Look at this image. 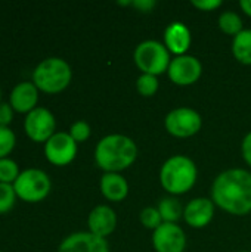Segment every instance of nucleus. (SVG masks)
<instances>
[{
    "label": "nucleus",
    "mask_w": 251,
    "mask_h": 252,
    "mask_svg": "<svg viewBox=\"0 0 251 252\" xmlns=\"http://www.w3.org/2000/svg\"><path fill=\"white\" fill-rule=\"evenodd\" d=\"M215 205L232 216L251 213V173L243 168H231L220 173L212 186Z\"/></svg>",
    "instance_id": "1"
},
{
    "label": "nucleus",
    "mask_w": 251,
    "mask_h": 252,
    "mask_svg": "<svg viewBox=\"0 0 251 252\" xmlns=\"http://www.w3.org/2000/svg\"><path fill=\"white\" fill-rule=\"evenodd\" d=\"M136 157V143L124 134H108L98 142L95 149V161L105 173H120L129 168Z\"/></svg>",
    "instance_id": "2"
},
{
    "label": "nucleus",
    "mask_w": 251,
    "mask_h": 252,
    "mask_svg": "<svg viewBox=\"0 0 251 252\" xmlns=\"http://www.w3.org/2000/svg\"><path fill=\"white\" fill-rule=\"evenodd\" d=\"M197 165L185 155L169 158L160 170V183L163 189L172 195H183L189 192L197 182Z\"/></svg>",
    "instance_id": "3"
},
{
    "label": "nucleus",
    "mask_w": 251,
    "mask_h": 252,
    "mask_svg": "<svg viewBox=\"0 0 251 252\" xmlns=\"http://www.w3.org/2000/svg\"><path fill=\"white\" fill-rule=\"evenodd\" d=\"M72 78L71 66L62 58H46L33 71V83L38 92L56 94L64 92Z\"/></svg>",
    "instance_id": "4"
},
{
    "label": "nucleus",
    "mask_w": 251,
    "mask_h": 252,
    "mask_svg": "<svg viewBox=\"0 0 251 252\" xmlns=\"http://www.w3.org/2000/svg\"><path fill=\"white\" fill-rule=\"evenodd\" d=\"M16 196L28 204H37L47 198L52 189L49 176L38 168H27L21 171L13 183Z\"/></svg>",
    "instance_id": "5"
},
{
    "label": "nucleus",
    "mask_w": 251,
    "mask_h": 252,
    "mask_svg": "<svg viewBox=\"0 0 251 252\" xmlns=\"http://www.w3.org/2000/svg\"><path fill=\"white\" fill-rule=\"evenodd\" d=\"M133 58L136 66L142 71V74H151L155 77L166 72L172 62L167 47L155 40L139 43L135 49Z\"/></svg>",
    "instance_id": "6"
},
{
    "label": "nucleus",
    "mask_w": 251,
    "mask_h": 252,
    "mask_svg": "<svg viewBox=\"0 0 251 252\" xmlns=\"http://www.w3.org/2000/svg\"><path fill=\"white\" fill-rule=\"evenodd\" d=\"M166 130L179 139H188L195 136L203 126L201 115L191 108H178L167 114L164 120Z\"/></svg>",
    "instance_id": "7"
},
{
    "label": "nucleus",
    "mask_w": 251,
    "mask_h": 252,
    "mask_svg": "<svg viewBox=\"0 0 251 252\" xmlns=\"http://www.w3.org/2000/svg\"><path fill=\"white\" fill-rule=\"evenodd\" d=\"M24 130L28 139L36 143H46L56 131V120L55 115L43 108L37 106L30 114L25 115L24 120Z\"/></svg>",
    "instance_id": "8"
},
{
    "label": "nucleus",
    "mask_w": 251,
    "mask_h": 252,
    "mask_svg": "<svg viewBox=\"0 0 251 252\" xmlns=\"http://www.w3.org/2000/svg\"><path fill=\"white\" fill-rule=\"evenodd\" d=\"M77 155V143L68 133L56 131L46 143H44V157L46 159L56 165L65 167L74 161Z\"/></svg>",
    "instance_id": "9"
},
{
    "label": "nucleus",
    "mask_w": 251,
    "mask_h": 252,
    "mask_svg": "<svg viewBox=\"0 0 251 252\" xmlns=\"http://www.w3.org/2000/svg\"><path fill=\"white\" fill-rule=\"evenodd\" d=\"M169 78L178 86H191L197 83L203 74L201 62L192 55H182L172 59L169 69Z\"/></svg>",
    "instance_id": "10"
},
{
    "label": "nucleus",
    "mask_w": 251,
    "mask_h": 252,
    "mask_svg": "<svg viewBox=\"0 0 251 252\" xmlns=\"http://www.w3.org/2000/svg\"><path fill=\"white\" fill-rule=\"evenodd\" d=\"M152 245L157 252H183L186 236L176 223H163L152 233Z\"/></svg>",
    "instance_id": "11"
},
{
    "label": "nucleus",
    "mask_w": 251,
    "mask_h": 252,
    "mask_svg": "<svg viewBox=\"0 0 251 252\" xmlns=\"http://www.w3.org/2000/svg\"><path fill=\"white\" fill-rule=\"evenodd\" d=\"M58 252H109L108 242L90 232H77L67 236Z\"/></svg>",
    "instance_id": "12"
},
{
    "label": "nucleus",
    "mask_w": 251,
    "mask_h": 252,
    "mask_svg": "<svg viewBox=\"0 0 251 252\" xmlns=\"http://www.w3.org/2000/svg\"><path fill=\"white\" fill-rule=\"evenodd\" d=\"M215 217V202L209 198H195L183 210V219L188 226L203 229L212 223Z\"/></svg>",
    "instance_id": "13"
},
{
    "label": "nucleus",
    "mask_w": 251,
    "mask_h": 252,
    "mask_svg": "<svg viewBox=\"0 0 251 252\" xmlns=\"http://www.w3.org/2000/svg\"><path fill=\"white\" fill-rule=\"evenodd\" d=\"M37 102H38V89L34 86L33 81L18 83L12 89L9 96V103L13 108V111L25 115L37 108Z\"/></svg>",
    "instance_id": "14"
},
{
    "label": "nucleus",
    "mask_w": 251,
    "mask_h": 252,
    "mask_svg": "<svg viewBox=\"0 0 251 252\" xmlns=\"http://www.w3.org/2000/svg\"><path fill=\"white\" fill-rule=\"evenodd\" d=\"M87 226H89L90 233L107 239V236H109L115 230L117 216L111 207L98 205L90 211L87 217Z\"/></svg>",
    "instance_id": "15"
},
{
    "label": "nucleus",
    "mask_w": 251,
    "mask_h": 252,
    "mask_svg": "<svg viewBox=\"0 0 251 252\" xmlns=\"http://www.w3.org/2000/svg\"><path fill=\"white\" fill-rule=\"evenodd\" d=\"M164 46L176 56L186 55L191 46V31L183 22H172L164 31Z\"/></svg>",
    "instance_id": "16"
},
{
    "label": "nucleus",
    "mask_w": 251,
    "mask_h": 252,
    "mask_svg": "<svg viewBox=\"0 0 251 252\" xmlns=\"http://www.w3.org/2000/svg\"><path fill=\"white\" fill-rule=\"evenodd\" d=\"M101 192L111 202H121L129 195L127 180L120 173H105L101 179Z\"/></svg>",
    "instance_id": "17"
},
{
    "label": "nucleus",
    "mask_w": 251,
    "mask_h": 252,
    "mask_svg": "<svg viewBox=\"0 0 251 252\" xmlns=\"http://www.w3.org/2000/svg\"><path fill=\"white\" fill-rule=\"evenodd\" d=\"M232 53L244 65H251V30H243L234 37Z\"/></svg>",
    "instance_id": "18"
},
{
    "label": "nucleus",
    "mask_w": 251,
    "mask_h": 252,
    "mask_svg": "<svg viewBox=\"0 0 251 252\" xmlns=\"http://www.w3.org/2000/svg\"><path fill=\"white\" fill-rule=\"evenodd\" d=\"M157 208H158L164 223H176L183 216V210H185V208H182L180 202L175 198L161 199Z\"/></svg>",
    "instance_id": "19"
},
{
    "label": "nucleus",
    "mask_w": 251,
    "mask_h": 252,
    "mask_svg": "<svg viewBox=\"0 0 251 252\" xmlns=\"http://www.w3.org/2000/svg\"><path fill=\"white\" fill-rule=\"evenodd\" d=\"M219 27L228 35H237L243 31V21L238 13L226 10L219 16Z\"/></svg>",
    "instance_id": "20"
},
{
    "label": "nucleus",
    "mask_w": 251,
    "mask_h": 252,
    "mask_svg": "<svg viewBox=\"0 0 251 252\" xmlns=\"http://www.w3.org/2000/svg\"><path fill=\"white\" fill-rule=\"evenodd\" d=\"M19 174H21L19 165L13 159L10 158L0 159V183L13 185Z\"/></svg>",
    "instance_id": "21"
},
{
    "label": "nucleus",
    "mask_w": 251,
    "mask_h": 252,
    "mask_svg": "<svg viewBox=\"0 0 251 252\" xmlns=\"http://www.w3.org/2000/svg\"><path fill=\"white\" fill-rule=\"evenodd\" d=\"M136 89L141 96L151 97L158 90V78L151 74H141L136 81Z\"/></svg>",
    "instance_id": "22"
},
{
    "label": "nucleus",
    "mask_w": 251,
    "mask_h": 252,
    "mask_svg": "<svg viewBox=\"0 0 251 252\" xmlns=\"http://www.w3.org/2000/svg\"><path fill=\"white\" fill-rule=\"evenodd\" d=\"M16 198L18 196L13 189V185L0 183V214L10 213L16 202Z\"/></svg>",
    "instance_id": "23"
},
{
    "label": "nucleus",
    "mask_w": 251,
    "mask_h": 252,
    "mask_svg": "<svg viewBox=\"0 0 251 252\" xmlns=\"http://www.w3.org/2000/svg\"><path fill=\"white\" fill-rule=\"evenodd\" d=\"M16 145V136L10 127H0V159L9 158Z\"/></svg>",
    "instance_id": "24"
},
{
    "label": "nucleus",
    "mask_w": 251,
    "mask_h": 252,
    "mask_svg": "<svg viewBox=\"0 0 251 252\" xmlns=\"http://www.w3.org/2000/svg\"><path fill=\"white\" fill-rule=\"evenodd\" d=\"M141 223L146 227V229H151V230H155L158 229L164 221L161 219V214L158 211V208H154V207H146L141 211Z\"/></svg>",
    "instance_id": "25"
},
{
    "label": "nucleus",
    "mask_w": 251,
    "mask_h": 252,
    "mask_svg": "<svg viewBox=\"0 0 251 252\" xmlns=\"http://www.w3.org/2000/svg\"><path fill=\"white\" fill-rule=\"evenodd\" d=\"M90 126L86 123V121H75L71 127H70V131L68 134L72 137V140L78 145V143H83L86 142L89 137H90Z\"/></svg>",
    "instance_id": "26"
},
{
    "label": "nucleus",
    "mask_w": 251,
    "mask_h": 252,
    "mask_svg": "<svg viewBox=\"0 0 251 252\" xmlns=\"http://www.w3.org/2000/svg\"><path fill=\"white\" fill-rule=\"evenodd\" d=\"M13 108L7 102L0 103V127H9L13 120Z\"/></svg>",
    "instance_id": "27"
},
{
    "label": "nucleus",
    "mask_w": 251,
    "mask_h": 252,
    "mask_svg": "<svg viewBox=\"0 0 251 252\" xmlns=\"http://www.w3.org/2000/svg\"><path fill=\"white\" fill-rule=\"evenodd\" d=\"M192 6L203 10V12H212L222 6L220 0H192Z\"/></svg>",
    "instance_id": "28"
},
{
    "label": "nucleus",
    "mask_w": 251,
    "mask_h": 252,
    "mask_svg": "<svg viewBox=\"0 0 251 252\" xmlns=\"http://www.w3.org/2000/svg\"><path fill=\"white\" fill-rule=\"evenodd\" d=\"M132 6H135L139 12L148 13L157 6V1H154V0H135V1H132Z\"/></svg>",
    "instance_id": "29"
},
{
    "label": "nucleus",
    "mask_w": 251,
    "mask_h": 252,
    "mask_svg": "<svg viewBox=\"0 0 251 252\" xmlns=\"http://www.w3.org/2000/svg\"><path fill=\"white\" fill-rule=\"evenodd\" d=\"M241 152L246 159V162L251 167V131L244 137L243 145H241Z\"/></svg>",
    "instance_id": "30"
},
{
    "label": "nucleus",
    "mask_w": 251,
    "mask_h": 252,
    "mask_svg": "<svg viewBox=\"0 0 251 252\" xmlns=\"http://www.w3.org/2000/svg\"><path fill=\"white\" fill-rule=\"evenodd\" d=\"M240 6H241V9H243L249 16H251V0H241V1H240Z\"/></svg>",
    "instance_id": "31"
},
{
    "label": "nucleus",
    "mask_w": 251,
    "mask_h": 252,
    "mask_svg": "<svg viewBox=\"0 0 251 252\" xmlns=\"http://www.w3.org/2000/svg\"><path fill=\"white\" fill-rule=\"evenodd\" d=\"M0 103H1V90H0Z\"/></svg>",
    "instance_id": "32"
},
{
    "label": "nucleus",
    "mask_w": 251,
    "mask_h": 252,
    "mask_svg": "<svg viewBox=\"0 0 251 252\" xmlns=\"http://www.w3.org/2000/svg\"><path fill=\"white\" fill-rule=\"evenodd\" d=\"M241 252H249V251H241Z\"/></svg>",
    "instance_id": "33"
},
{
    "label": "nucleus",
    "mask_w": 251,
    "mask_h": 252,
    "mask_svg": "<svg viewBox=\"0 0 251 252\" xmlns=\"http://www.w3.org/2000/svg\"><path fill=\"white\" fill-rule=\"evenodd\" d=\"M0 252H3V251H0Z\"/></svg>",
    "instance_id": "34"
}]
</instances>
